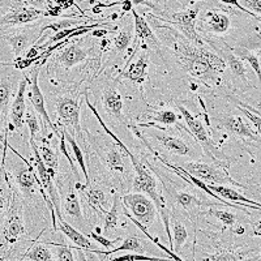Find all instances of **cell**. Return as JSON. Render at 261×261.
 <instances>
[{
  "label": "cell",
  "mask_w": 261,
  "mask_h": 261,
  "mask_svg": "<svg viewBox=\"0 0 261 261\" xmlns=\"http://www.w3.org/2000/svg\"><path fill=\"white\" fill-rule=\"evenodd\" d=\"M84 97H85L86 106L92 110V113L97 118L98 123L101 124L102 129L105 130V134L109 135L111 140L99 136V135H93L92 132L86 130V139L83 143L86 144L88 150L94 153L95 160L98 161V165L102 169L99 175H105L103 184L109 183V186L118 188L119 192L122 193L124 190V183L127 184L129 181L132 172H134L132 163H130L129 157L124 151V149H123L122 140L105 124L101 115L98 114L97 109L90 103L88 92H84Z\"/></svg>",
  "instance_id": "obj_1"
},
{
  "label": "cell",
  "mask_w": 261,
  "mask_h": 261,
  "mask_svg": "<svg viewBox=\"0 0 261 261\" xmlns=\"http://www.w3.org/2000/svg\"><path fill=\"white\" fill-rule=\"evenodd\" d=\"M151 20V18H150ZM153 21L155 29L167 28L172 34L171 55L178 67L183 69L192 80L201 83L206 86L220 84L226 71V63L222 58L205 42L202 45H196L193 42L184 38L180 33L176 32L169 25H161Z\"/></svg>",
  "instance_id": "obj_2"
},
{
  "label": "cell",
  "mask_w": 261,
  "mask_h": 261,
  "mask_svg": "<svg viewBox=\"0 0 261 261\" xmlns=\"http://www.w3.org/2000/svg\"><path fill=\"white\" fill-rule=\"evenodd\" d=\"M85 38H79L73 41H69L68 43H65L63 47L58 48L57 51H54V57L51 55V63L48 64V69L57 68L63 69V71H71L72 68L77 67L81 63H85L90 60L92 58L102 55L101 46H86Z\"/></svg>",
  "instance_id": "obj_3"
},
{
  "label": "cell",
  "mask_w": 261,
  "mask_h": 261,
  "mask_svg": "<svg viewBox=\"0 0 261 261\" xmlns=\"http://www.w3.org/2000/svg\"><path fill=\"white\" fill-rule=\"evenodd\" d=\"M2 235L4 243L8 246H15L20 242H30L27 237V226L24 218V199L18 193L15 186L12 188V196L9 202L8 211L4 217L2 225Z\"/></svg>",
  "instance_id": "obj_4"
},
{
  "label": "cell",
  "mask_w": 261,
  "mask_h": 261,
  "mask_svg": "<svg viewBox=\"0 0 261 261\" xmlns=\"http://www.w3.org/2000/svg\"><path fill=\"white\" fill-rule=\"evenodd\" d=\"M81 93L68 92L59 95L55 102V113H57V127L68 130L69 134L81 143L84 141L83 127H81Z\"/></svg>",
  "instance_id": "obj_5"
},
{
  "label": "cell",
  "mask_w": 261,
  "mask_h": 261,
  "mask_svg": "<svg viewBox=\"0 0 261 261\" xmlns=\"http://www.w3.org/2000/svg\"><path fill=\"white\" fill-rule=\"evenodd\" d=\"M180 166L206 184H223V186L230 184L238 188H248L231 178L228 172V167H230L228 158L227 160H211L209 162L192 161Z\"/></svg>",
  "instance_id": "obj_6"
},
{
  "label": "cell",
  "mask_w": 261,
  "mask_h": 261,
  "mask_svg": "<svg viewBox=\"0 0 261 261\" xmlns=\"http://www.w3.org/2000/svg\"><path fill=\"white\" fill-rule=\"evenodd\" d=\"M178 109L180 111L181 116H183L184 122L187 124V127L180 125V128L186 132L191 135L193 139L200 144L204 154L209 158V160H227L225 154H223L218 145L216 144L213 139H212L211 134L208 130L209 123L205 124L204 120L201 119V115H193L188 109H186L181 105H178Z\"/></svg>",
  "instance_id": "obj_7"
},
{
  "label": "cell",
  "mask_w": 261,
  "mask_h": 261,
  "mask_svg": "<svg viewBox=\"0 0 261 261\" xmlns=\"http://www.w3.org/2000/svg\"><path fill=\"white\" fill-rule=\"evenodd\" d=\"M120 202L124 209V216L130 221H136L145 228L150 227L157 220V208L153 200L145 193L130 191L120 197Z\"/></svg>",
  "instance_id": "obj_8"
},
{
  "label": "cell",
  "mask_w": 261,
  "mask_h": 261,
  "mask_svg": "<svg viewBox=\"0 0 261 261\" xmlns=\"http://www.w3.org/2000/svg\"><path fill=\"white\" fill-rule=\"evenodd\" d=\"M201 7L197 6L188 8L186 11H180V12H172V13H165V12H157V16H153L157 20L166 22L167 25H172L176 32H179L184 38H187L188 41L193 42L196 45H202L205 43L204 38L199 34V32L196 30V20L200 13Z\"/></svg>",
  "instance_id": "obj_9"
},
{
  "label": "cell",
  "mask_w": 261,
  "mask_h": 261,
  "mask_svg": "<svg viewBox=\"0 0 261 261\" xmlns=\"http://www.w3.org/2000/svg\"><path fill=\"white\" fill-rule=\"evenodd\" d=\"M22 72L13 68L8 62H0V127L7 128L9 107L17 93Z\"/></svg>",
  "instance_id": "obj_10"
},
{
  "label": "cell",
  "mask_w": 261,
  "mask_h": 261,
  "mask_svg": "<svg viewBox=\"0 0 261 261\" xmlns=\"http://www.w3.org/2000/svg\"><path fill=\"white\" fill-rule=\"evenodd\" d=\"M136 125L137 127L149 128L150 130H148V134L151 137H154L158 144L171 154L180 155V157H196V153L192 146L186 141V139L176 135L174 130H167L166 128L160 127L157 123H140Z\"/></svg>",
  "instance_id": "obj_11"
},
{
  "label": "cell",
  "mask_w": 261,
  "mask_h": 261,
  "mask_svg": "<svg viewBox=\"0 0 261 261\" xmlns=\"http://www.w3.org/2000/svg\"><path fill=\"white\" fill-rule=\"evenodd\" d=\"M232 20L231 16L228 15L227 11L222 8H209L197 16L196 20V30L199 32L201 37L206 36H225L228 30L231 29Z\"/></svg>",
  "instance_id": "obj_12"
},
{
  "label": "cell",
  "mask_w": 261,
  "mask_h": 261,
  "mask_svg": "<svg viewBox=\"0 0 261 261\" xmlns=\"http://www.w3.org/2000/svg\"><path fill=\"white\" fill-rule=\"evenodd\" d=\"M41 25L12 27L8 30H3L2 37L8 43L9 47L12 48L13 55L16 58L22 57L30 46L36 45V42L41 39Z\"/></svg>",
  "instance_id": "obj_13"
},
{
  "label": "cell",
  "mask_w": 261,
  "mask_h": 261,
  "mask_svg": "<svg viewBox=\"0 0 261 261\" xmlns=\"http://www.w3.org/2000/svg\"><path fill=\"white\" fill-rule=\"evenodd\" d=\"M43 9L36 8L24 2H11L8 12L0 15V30L3 28L20 27L36 22L43 16Z\"/></svg>",
  "instance_id": "obj_14"
},
{
  "label": "cell",
  "mask_w": 261,
  "mask_h": 261,
  "mask_svg": "<svg viewBox=\"0 0 261 261\" xmlns=\"http://www.w3.org/2000/svg\"><path fill=\"white\" fill-rule=\"evenodd\" d=\"M42 64L39 63H36L33 65L32 73L28 74L29 76V85H30V92H29V102L30 106L33 107V110L36 111V114L38 115V118L43 122V127H50L51 130L54 134L59 136L60 130L59 128L57 127V124L53 122L50 119V115H48L47 110H46V105H45V97L42 94L41 89H39V83H38V76L39 72H41Z\"/></svg>",
  "instance_id": "obj_15"
},
{
  "label": "cell",
  "mask_w": 261,
  "mask_h": 261,
  "mask_svg": "<svg viewBox=\"0 0 261 261\" xmlns=\"http://www.w3.org/2000/svg\"><path fill=\"white\" fill-rule=\"evenodd\" d=\"M8 149L11 151H13L21 161H24L25 166L27 167H18L15 172V186L16 190L18 191L22 199L24 200H30L34 197V193H37V190L41 188V181H39L38 176L34 172V167H33L32 162L28 161L27 158H24L22 155L16 150L13 146L9 145L8 143Z\"/></svg>",
  "instance_id": "obj_16"
},
{
  "label": "cell",
  "mask_w": 261,
  "mask_h": 261,
  "mask_svg": "<svg viewBox=\"0 0 261 261\" xmlns=\"http://www.w3.org/2000/svg\"><path fill=\"white\" fill-rule=\"evenodd\" d=\"M217 127L225 129L227 134L234 135L238 139L243 140V143H248L258 148L260 145V134L252 129L251 125L244 122L242 116H232L227 114H221L220 116L214 118Z\"/></svg>",
  "instance_id": "obj_17"
},
{
  "label": "cell",
  "mask_w": 261,
  "mask_h": 261,
  "mask_svg": "<svg viewBox=\"0 0 261 261\" xmlns=\"http://www.w3.org/2000/svg\"><path fill=\"white\" fill-rule=\"evenodd\" d=\"M29 84V76L27 72H22L20 85H18L17 93L13 98L11 107H9L8 123H7V129L9 132H21L24 127V116L27 111V102H25V93Z\"/></svg>",
  "instance_id": "obj_18"
},
{
  "label": "cell",
  "mask_w": 261,
  "mask_h": 261,
  "mask_svg": "<svg viewBox=\"0 0 261 261\" xmlns=\"http://www.w3.org/2000/svg\"><path fill=\"white\" fill-rule=\"evenodd\" d=\"M140 54L137 60H132L124 69L120 71L116 80H128L130 83L141 85L148 80V67L150 51L146 47H140Z\"/></svg>",
  "instance_id": "obj_19"
},
{
  "label": "cell",
  "mask_w": 261,
  "mask_h": 261,
  "mask_svg": "<svg viewBox=\"0 0 261 261\" xmlns=\"http://www.w3.org/2000/svg\"><path fill=\"white\" fill-rule=\"evenodd\" d=\"M130 12H132V16H134L135 42H140L141 47H146L149 50L153 48L155 53H160L161 47H162L160 43V39L154 36V33L151 32L150 27H149L145 18L141 15H139L135 8L130 9Z\"/></svg>",
  "instance_id": "obj_20"
},
{
  "label": "cell",
  "mask_w": 261,
  "mask_h": 261,
  "mask_svg": "<svg viewBox=\"0 0 261 261\" xmlns=\"http://www.w3.org/2000/svg\"><path fill=\"white\" fill-rule=\"evenodd\" d=\"M102 106L103 110L106 111L111 118L116 119L118 122L125 123V118L123 115V109H124V103H123L122 95L116 89V80L115 83L107 85L102 92L101 98Z\"/></svg>",
  "instance_id": "obj_21"
},
{
  "label": "cell",
  "mask_w": 261,
  "mask_h": 261,
  "mask_svg": "<svg viewBox=\"0 0 261 261\" xmlns=\"http://www.w3.org/2000/svg\"><path fill=\"white\" fill-rule=\"evenodd\" d=\"M77 187H80V192L83 193V197L85 199L86 204L97 216H102L105 212L107 211V205H109V200H107L106 192L101 188V186L98 184H92L89 186H81L80 183L76 184Z\"/></svg>",
  "instance_id": "obj_22"
},
{
  "label": "cell",
  "mask_w": 261,
  "mask_h": 261,
  "mask_svg": "<svg viewBox=\"0 0 261 261\" xmlns=\"http://www.w3.org/2000/svg\"><path fill=\"white\" fill-rule=\"evenodd\" d=\"M57 218L59 220L57 221V230H60L65 237L68 238L72 243L76 244L74 247L83 248L85 249V251H93L95 255H102V253H103V251H102V249H98L97 246H95L85 234L79 231L77 228L73 227L71 223H68L65 220H63V217H57Z\"/></svg>",
  "instance_id": "obj_23"
},
{
  "label": "cell",
  "mask_w": 261,
  "mask_h": 261,
  "mask_svg": "<svg viewBox=\"0 0 261 261\" xmlns=\"http://www.w3.org/2000/svg\"><path fill=\"white\" fill-rule=\"evenodd\" d=\"M74 181L71 180L68 183V191L64 195L63 199V204H64V213L65 216L69 217L73 222L83 230H86L88 223H86L85 218H84L83 209H81L80 199H79L77 193L74 191Z\"/></svg>",
  "instance_id": "obj_24"
},
{
  "label": "cell",
  "mask_w": 261,
  "mask_h": 261,
  "mask_svg": "<svg viewBox=\"0 0 261 261\" xmlns=\"http://www.w3.org/2000/svg\"><path fill=\"white\" fill-rule=\"evenodd\" d=\"M170 237H171L170 249L178 255L180 253L181 248L188 243L190 234H188V230L184 222L181 221L180 214L172 213V212H170Z\"/></svg>",
  "instance_id": "obj_25"
},
{
  "label": "cell",
  "mask_w": 261,
  "mask_h": 261,
  "mask_svg": "<svg viewBox=\"0 0 261 261\" xmlns=\"http://www.w3.org/2000/svg\"><path fill=\"white\" fill-rule=\"evenodd\" d=\"M12 188L13 181L11 179V174L7 171L6 162H2V166H0V228L3 225L4 217L11 202Z\"/></svg>",
  "instance_id": "obj_26"
},
{
  "label": "cell",
  "mask_w": 261,
  "mask_h": 261,
  "mask_svg": "<svg viewBox=\"0 0 261 261\" xmlns=\"http://www.w3.org/2000/svg\"><path fill=\"white\" fill-rule=\"evenodd\" d=\"M120 197L122 193L116 192L114 196L113 204L109 211L105 212L103 216V232L105 237H113L119 226V212H120Z\"/></svg>",
  "instance_id": "obj_27"
},
{
  "label": "cell",
  "mask_w": 261,
  "mask_h": 261,
  "mask_svg": "<svg viewBox=\"0 0 261 261\" xmlns=\"http://www.w3.org/2000/svg\"><path fill=\"white\" fill-rule=\"evenodd\" d=\"M43 232V230H42ZM41 234L38 235L36 241H33L32 244L28 247V249L24 252L21 260H28V261H51L55 260V256L51 252L48 247L46 246V243L43 242H39V238H41Z\"/></svg>",
  "instance_id": "obj_28"
},
{
  "label": "cell",
  "mask_w": 261,
  "mask_h": 261,
  "mask_svg": "<svg viewBox=\"0 0 261 261\" xmlns=\"http://www.w3.org/2000/svg\"><path fill=\"white\" fill-rule=\"evenodd\" d=\"M231 53L234 55H237L238 58H241L243 62H247L249 65H251V68L252 71L255 72L256 79L260 83L261 80V71H260V48H256L255 51L251 48H247L244 46H235V47H230Z\"/></svg>",
  "instance_id": "obj_29"
},
{
  "label": "cell",
  "mask_w": 261,
  "mask_h": 261,
  "mask_svg": "<svg viewBox=\"0 0 261 261\" xmlns=\"http://www.w3.org/2000/svg\"><path fill=\"white\" fill-rule=\"evenodd\" d=\"M209 190L213 191L214 193L222 197L226 201H232V202H244V204H251L256 205V206H261V204L258 201H253V200L248 199L244 195H242L241 192L232 190V188L227 187V186H223V184H208Z\"/></svg>",
  "instance_id": "obj_30"
},
{
  "label": "cell",
  "mask_w": 261,
  "mask_h": 261,
  "mask_svg": "<svg viewBox=\"0 0 261 261\" xmlns=\"http://www.w3.org/2000/svg\"><path fill=\"white\" fill-rule=\"evenodd\" d=\"M132 38H134V24L128 21L127 27H123V29L114 37L113 46L110 47V50L119 57H123L125 51L129 48Z\"/></svg>",
  "instance_id": "obj_31"
},
{
  "label": "cell",
  "mask_w": 261,
  "mask_h": 261,
  "mask_svg": "<svg viewBox=\"0 0 261 261\" xmlns=\"http://www.w3.org/2000/svg\"><path fill=\"white\" fill-rule=\"evenodd\" d=\"M140 120H151L153 123H160L163 125H175L178 124V115L171 109H163V110L150 109L140 116Z\"/></svg>",
  "instance_id": "obj_32"
},
{
  "label": "cell",
  "mask_w": 261,
  "mask_h": 261,
  "mask_svg": "<svg viewBox=\"0 0 261 261\" xmlns=\"http://www.w3.org/2000/svg\"><path fill=\"white\" fill-rule=\"evenodd\" d=\"M123 251H132V252L136 253H144L145 252V243L137 235L129 234L124 238V241L119 244L118 247H114V248L109 249V251H103L102 255L110 256L114 255V253L123 252Z\"/></svg>",
  "instance_id": "obj_33"
},
{
  "label": "cell",
  "mask_w": 261,
  "mask_h": 261,
  "mask_svg": "<svg viewBox=\"0 0 261 261\" xmlns=\"http://www.w3.org/2000/svg\"><path fill=\"white\" fill-rule=\"evenodd\" d=\"M62 129H63V128H62ZM63 134H64L65 141H67V144H68V145L71 146V150H72V153H73V154H74V157H76V161H77L79 166H80V169L83 170L84 179H85V186H89V184H90L89 172H88V166H86V161H85V158H84V153H83V150H81L80 145H79L77 141H76V139H74V137L72 136L71 134H69L68 130L63 129Z\"/></svg>",
  "instance_id": "obj_34"
},
{
  "label": "cell",
  "mask_w": 261,
  "mask_h": 261,
  "mask_svg": "<svg viewBox=\"0 0 261 261\" xmlns=\"http://www.w3.org/2000/svg\"><path fill=\"white\" fill-rule=\"evenodd\" d=\"M220 205H222V204L211 205V208L208 209V214L212 217H216L217 220L222 223L223 227L230 228L235 222H237V221L241 220V217H238L237 214L231 213L230 211H223V209L218 208ZM223 206H225V205H223Z\"/></svg>",
  "instance_id": "obj_35"
},
{
  "label": "cell",
  "mask_w": 261,
  "mask_h": 261,
  "mask_svg": "<svg viewBox=\"0 0 261 261\" xmlns=\"http://www.w3.org/2000/svg\"><path fill=\"white\" fill-rule=\"evenodd\" d=\"M38 149H39V154H41L42 161H43V163H45V166L47 167V169L57 171L58 167H59V157H58V153L55 151V149L46 145V144L39 146Z\"/></svg>",
  "instance_id": "obj_36"
},
{
  "label": "cell",
  "mask_w": 261,
  "mask_h": 261,
  "mask_svg": "<svg viewBox=\"0 0 261 261\" xmlns=\"http://www.w3.org/2000/svg\"><path fill=\"white\" fill-rule=\"evenodd\" d=\"M24 122L27 123L28 128H29L30 139H36L39 132H41V124H39L38 115L36 114V111L32 110V106H30V109H27V111H25Z\"/></svg>",
  "instance_id": "obj_37"
},
{
  "label": "cell",
  "mask_w": 261,
  "mask_h": 261,
  "mask_svg": "<svg viewBox=\"0 0 261 261\" xmlns=\"http://www.w3.org/2000/svg\"><path fill=\"white\" fill-rule=\"evenodd\" d=\"M48 243V242H46ZM51 246H55V260H60V261H73L76 260L74 257L73 252H72V247L71 246H67V244H57V243H48Z\"/></svg>",
  "instance_id": "obj_38"
},
{
  "label": "cell",
  "mask_w": 261,
  "mask_h": 261,
  "mask_svg": "<svg viewBox=\"0 0 261 261\" xmlns=\"http://www.w3.org/2000/svg\"><path fill=\"white\" fill-rule=\"evenodd\" d=\"M88 238L89 239H93L94 242H97L99 246L105 247V249H111L115 247V244L118 243L119 241H122V238H115V239H107V237H105V235H99L98 232L95 231H90L89 234H88Z\"/></svg>",
  "instance_id": "obj_39"
},
{
  "label": "cell",
  "mask_w": 261,
  "mask_h": 261,
  "mask_svg": "<svg viewBox=\"0 0 261 261\" xmlns=\"http://www.w3.org/2000/svg\"><path fill=\"white\" fill-rule=\"evenodd\" d=\"M113 261H160L161 257H151V256H144L141 253H128V255L118 256V257L110 258Z\"/></svg>",
  "instance_id": "obj_40"
},
{
  "label": "cell",
  "mask_w": 261,
  "mask_h": 261,
  "mask_svg": "<svg viewBox=\"0 0 261 261\" xmlns=\"http://www.w3.org/2000/svg\"><path fill=\"white\" fill-rule=\"evenodd\" d=\"M239 3H241L244 8L248 9L249 12H252L253 15H256L257 17H260L261 0H241Z\"/></svg>",
  "instance_id": "obj_41"
},
{
  "label": "cell",
  "mask_w": 261,
  "mask_h": 261,
  "mask_svg": "<svg viewBox=\"0 0 261 261\" xmlns=\"http://www.w3.org/2000/svg\"><path fill=\"white\" fill-rule=\"evenodd\" d=\"M220 2H221V3L226 4V6H232V7H235V8L239 9V11H241L242 13H246L247 16H251V17L255 18L256 21H260V17H257V16L253 15L252 12H249L248 9L244 8V7L242 6L241 3H239V0H220Z\"/></svg>",
  "instance_id": "obj_42"
},
{
  "label": "cell",
  "mask_w": 261,
  "mask_h": 261,
  "mask_svg": "<svg viewBox=\"0 0 261 261\" xmlns=\"http://www.w3.org/2000/svg\"><path fill=\"white\" fill-rule=\"evenodd\" d=\"M55 4H57V6H59L60 8H62L63 12H64V11H67V9L72 8V7H76V8H77L79 11H80L81 15L86 16V13L84 12L83 9H81L79 6H76V3H74V0H55Z\"/></svg>",
  "instance_id": "obj_43"
},
{
  "label": "cell",
  "mask_w": 261,
  "mask_h": 261,
  "mask_svg": "<svg viewBox=\"0 0 261 261\" xmlns=\"http://www.w3.org/2000/svg\"><path fill=\"white\" fill-rule=\"evenodd\" d=\"M7 150H8V137H6L3 144H0V166L2 162L7 161Z\"/></svg>",
  "instance_id": "obj_44"
},
{
  "label": "cell",
  "mask_w": 261,
  "mask_h": 261,
  "mask_svg": "<svg viewBox=\"0 0 261 261\" xmlns=\"http://www.w3.org/2000/svg\"><path fill=\"white\" fill-rule=\"evenodd\" d=\"M120 6H122V11L124 13L130 12V9L134 8V3H132V0H122Z\"/></svg>",
  "instance_id": "obj_45"
},
{
  "label": "cell",
  "mask_w": 261,
  "mask_h": 261,
  "mask_svg": "<svg viewBox=\"0 0 261 261\" xmlns=\"http://www.w3.org/2000/svg\"><path fill=\"white\" fill-rule=\"evenodd\" d=\"M9 136V130L7 129V128H2L0 127V144L4 143V140H6V137Z\"/></svg>",
  "instance_id": "obj_46"
},
{
  "label": "cell",
  "mask_w": 261,
  "mask_h": 261,
  "mask_svg": "<svg viewBox=\"0 0 261 261\" xmlns=\"http://www.w3.org/2000/svg\"><path fill=\"white\" fill-rule=\"evenodd\" d=\"M113 2H116V0H89V4H93V3H102V4H110L113 3Z\"/></svg>",
  "instance_id": "obj_47"
},
{
  "label": "cell",
  "mask_w": 261,
  "mask_h": 261,
  "mask_svg": "<svg viewBox=\"0 0 261 261\" xmlns=\"http://www.w3.org/2000/svg\"><path fill=\"white\" fill-rule=\"evenodd\" d=\"M190 2H200V0H190Z\"/></svg>",
  "instance_id": "obj_48"
}]
</instances>
